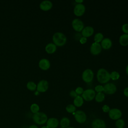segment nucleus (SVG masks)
<instances>
[{
  "label": "nucleus",
  "instance_id": "38",
  "mask_svg": "<svg viewBox=\"0 0 128 128\" xmlns=\"http://www.w3.org/2000/svg\"><path fill=\"white\" fill-rule=\"evenodd\" d=\"M76 2H77V4H82V2H83V0H76L75 1Z\"/></svg>",
  "mask_w": 128,
  "mask_h": 128
},
{
  "label": "nucleus",
  "instance_id": "30",
  "mask_svg": "<svg viewBox=\"0 0 128 128\" xmlns=\"http://www.w3.org/2000/svg\"><path fill=\"white\" fill-rule=\"evenodd\" d=\"M94 90H95L94 91L97 92L98 93L102 92H104V86L100 84L97 85L95 86Z\"/></svg>",
  "mask_w": 128,
  "mask_h": 128
},
{
  "label": "nucleus",
  "instance_id": "35",
  "mask_svg": "<svg viewBox=\"0 0 128 128\" xmlns=\"http://www.w3.org/2000/svg\"><path fill=\"white\" fill-rule=\"evenodd\" d=\"M70 96L71 97L73 98H75L76 96H77L78 95L77 94L75 90H72L70 93Z\"/></svg>",
  "mask_w": 128,
  "mask_h": 128
},
{
  "label": "nucleus",
  "instance_id": "8",
  "mask_svg": "<svg viewBox=\"0 0 128 128\" xmlns=\"http://www.w3.org/2000/svg\"><path fill=\"white\" fill-rule=\"evenodd\" d=\"M109 117L113 120H118L122 116V112L118 108H114L110 109L108 112Z\"/></svg>",
  "mask_w": 128,
  "mask_h": 128
},
{
  "label": "nucleus",
  "instance_id": "20",
  "mask_svg": "<svg viewBox=\"0 0 128 128\" xmlns=\"http://www.w3.org/2000/svg\"><path fill=\"white\" fill-rule=\"evenodd\" d=\"M119 42L121 46H126L128 45V34H123L121 35L119 38Z\"/></svg>",
  "mask_w": 128,
  "mask_h": 128
},
{
  "label": "nucleus",
  "instance_id": "40",
  "mask_svg": "<svg viewBox=\"0 0 128 128\" xmlns=\"http://www.w3.org/2000/svg\"><path fill=\"white\" fill-rule=\"evenodd\" d=\"M41 128H48V127H47L46 126H43Z\"/></svg>",
  "mask_w": 128,
  "mask_h": 128
},
{
  "label": "nucleus",
  "instance_id": "41",
  "mask_svg": "<svg viewBox=\"0 0 128 128\" xmlns=\"http://www.w3.org/2000/svg\"><path fill=\"white\" fill-rule=\"evenodd\" d=\"M66 128H73V127H68Z\"/></svg>",
  "mask_w": 128,
  "mask_h": 128
},
{
  "label": "nucleus",
  "instance_id": "16",
  "mask_svg": "<svg viewBox=\"0 0 128 128\" xmlns=\"http://www.w3.org/2000/svg\"><path fill=\"white\" fill-rule=\"evenodd\" d=\"M52 7V3L48 0H44L40 4V8L44 11H48Z\"/></svg>",
  "mask_w": 128,
  "mask_h": 128
},
{
  "label": "nucleus",
  "instance_id": "36",
  "mask_svg": "<svg viewBox=\"0 0 128 128\" xmlns=\"http://www.w3.org/2000/svg\"><path fill=\"white\" fill-rule=\"evenodd\" d=\"M124 94L126 96L128 97V87L124 88Z\"/></svg>",
  "mask_w": 128,
  "mask_h": 128
},
{
  "label": "nucleus",
  "instance_id": "22",
  "mask_svg": "<svg viewBox=\"0 0 128 128\" xmlns=\"http://www.w3.org/2000/svg\"><path fill=\"white\" fill-rule=\"evenodd\" d=\"M70 124V120L68 118L66 117H64L62 118L60 122V125L61 128H66L68 127Z\"/></svg>",
  "mask_w": 128,
  "mask_h": 128
},
{
  "label": "nucleus",
  "instance_id": "7",
  "mask_svg": "<svg viewBox=\"0 0 128 128\" xmlns=\"http://www.w3.org/2000/svg\"><path fill=\"white\" fill-rule=\"evenodd\" d=\"M72 25L73 29L77 32H82L84 28V22L78 18H74L73 20Z\"/></svg>",
  "mask_w": 128,
  "mask_h": 128
},
{
  "label": "nucleus",
  "instance_id": "32",
  "mask_svg": "<svg viewBox=\"0 0 128 128\" xmlns=\"http://www.w3.org/2000/svg\"><path fill=\"white\" fill-rule=\"evenodd\" d=\"M84 90L83 88H82V87H80V86H78L76 88V90H75V92H76L78 96H80V94H82L83 92H84Z\"/></svg>",
  "mask_w": 128,
  "mask_h": 128
},
{
  "label": "nucleus",
  "instance_id": "42",
  "mask_svg": "<svg viewBox=\"0 0 128 128\" xmlns=\"http://www.w3.org/2000/svg\"></svg>",
  "mask_w": 128,
  "mask_h": 128
},
{
  "label": "nucleus",
  "instance_id": "33",
  "mask_svg": "<svg viewBox=\"0 0 128 128\" xmlns=\"http://www.w3.org/2000/svg\"><path fill=\"white\" fill-rule=\"evenodd\" d=\"M102 110L104 112H108L110 109L108 106L106 104H104L102 107Z\"/></svg>",
  "mask_w": 128,
  "mask_h": 128
},
{
  "label": "nucleus",
  "instance_id": "28",
  "mask_svg": "<svg viewBox=\"0 0 128 128\" xmlns=\"http://www.w3.org/2000/svg\"><path fill=\"white\" fill-rule=\"evenodd\" d=\"M66 110L67 112H68V113H74L76 112V106L72 104H68L66 108Z\"/></svg>",
  "mask_w": 128,
  "mask_h": 128
},
{
  "label": "nucleus",
  "instance_id": "29",
  "mask_svg": "<svg viewBox=\"0 0 128 128\" xmlns=\"http://www.w3.org/2000/svg\"><path fill=\"white\" fill-rule=\"evenodd\" d=\"M115 124L117 128H124L125 125V122L122 119L120 118L116 121Z\"/></svg>",
  "mask_w": 128,
  "mask_h": 128
},
{
  "label": "nucleus",
  "instance_id": "39",
  "mask_svg": "<svg viewBox=\"0 0 128 128\" xmlns=\"http://www.w3.org/2000/svg\"><path fill=\"white\" fill-rule=\"evenodd\" d=\"M126 74L128 75V64L127 65V66H126Z\"/></svg>",
  "mask_w": 128,
  "mask_h": 128
},
{
  "label": "nucleus",
  "instance_id": "5",
  "mask_svg": "<svg viewBox=\"0 0 128 128\" xmlns=\"http://www.w3.org/2000/svg\"><path fill=\"white\" fill-rule=\"evenodd\" d=\"M96 96V92L92 89H87L84 91L82 94V98L87 102H90L94 99Z\"/></svg>",
  "mask_w": 128,
  "mask_h": 128
},
{
  "label": "nucleus",
  "instance_id": "11",
  "mask_svg": "<svg viewBox=\"0 0 128 128\" xmlns=\"http://www.w3.org/2000/svg\"><path fill=\"white\" fill-rule=\"evenodd\" d=\"M48 88V83L47 80H42L36 85V90L39 92H44Z\"/></svg>",
  "mask_w": 128,
  "mask_h": 128
},
{
  "label": "nucleus",
  "instance_id": "19",
  "mask_svg": "<svg viewBox=\"0 0 128 128\" xmlns=\"http://www.w3.org/2000/svg\"><path fill=\"white\" fill-rule=\"evenodd\" d=\"M45 50L48 54H54L56 50V46L54 43H49L46 45Z\"/></svg>",
  "mask_w": 128,
  "mask_h": 128
},
{
  "label": "nucleus",
  "instance_id": "37",
  "mask_svg": "<svg viewBox=\"0 0 128 128\" xmlns=\"http://www.w3.org/2000/svg\"><path fill=\"white\" fill-rule=\"evenodd\" d=\"M28 128H38L36 125H32V126H30Z\"/></svg>",
  "mask_w": 128,
  "mask_h": 128
},
{
  "label": "nucleus",
  "instance_id": "1",
  "mask_svg": "<svg viewBox=\"0 0 128 128\" xmlns=\"http://www.w3.org/2000/svg\"><path fill=\"white\" fill-rule=\"evenodd\" d=\"M98 81L100 84H106L110 79V74L104 68H100L96 74Z\"/></svg>",
  "mask_w": 128,
  "mask_h": 128
},
{
  "label": "nucleus",
  "instance_id": "23",
  "mask_svg": "<svg viewBox=\"0 0 128 128\" xmlns=\"http://www.w3.org/2000/svg\"><path fill=\"white\" fill-rule=\"evenodd\" d=\"M94 98L96 102H101L104 100L105 94L103 92L98 93L96 94Z\"/></svg>",
  "mask_w": 128,
  "mask_h": 128
},
{
  "label": "nucleus",
  "instance_id": "15",
  "mask_svg": "<svg viewBox=\"0 0 128 128\" xmlns=\"http://www.w3.org/2000/svg\"><path fill=\"white\" fill-rule=\"evenodd\" d=\"M94 32V29L92 26H87L84 28L82 31V36L86 38L91 36Z\"/></svg>",
  "mask_w": 128,
  "mask_h": 128
},
{
  "label": "nucleus",
  "instance_id": "14",
  "mask_svg": "<svg viewBox=\"0 0 128 128\" xmlns=\"http://www.w3.org/2000/svg\"><path fill=\"white\" fill-rule=\"evenodd\" d=\"M92 128H106V124L104 120L101 119H96L92 122Z\"/></svg>",
  "mask_w": 128,
  "mask_h": 128
},
{
  "label": "nucleus",
  "instance_id": "25",
  "mask_svg": "<svg viewBox=\"0 0 128 128\" xmlns=\"http://www.w3.org/2000/svg\"><path fill=\"white\" fill-rule=\"evenodd\" d=\"M26 88L30 91H34L36 89V85L33 82H28L26 84Z\"/></svg>",
  "mask_w": 128,
  "mask_h": 128
},
{
  "label": "nucleus",
  "instance_id": "18",
  "mask_svg": "<svg viewBox=\"0 0 128 128\" xmlns=\"http://www.w3.org/2000/svg\"><path fill=\"white\" fill-rule=\"evenodd\" d=\"M101 46L104 50H108L112 46V42L109 38H104L101 42Z\"/></svg>",
  "mask_w": 128,
  "mask_h": 128
},
{
  "label": "nucleus",
  "instance_id": "26",
  "mask_svg": "<svg viewBox=\"0 0 128 128\" xmlns=\"http://www.w3.org/2000/svg\"><path fill=\"white\" fill-rule=\"evenodd\" d=\"M120 74L116 71H113L110 74V78L113 80H116L120 78Z\"/></svg>",
  "mask_w": 128,
  "mask_h": 128
},
{
  "label": "nucleus",
  "instance_id": "21",
  "mask_svg": "<svg viewBox=\"0 0 128 128\" xmlns=\"http://www.w3.org/2000/svg\"><path fill=\"white\" fill-rule=\"evenodd\" d=\"M84 104V99L82 96H78L74 100V105L76 107H80Z\"/></svg>",
  "mask_w": 128,
  "mask_h": 128
},
{
  "label": "nucleus",
  "instance_id": "34",
  "mask_svg": "<svg viewBox=\"0 0 128 128\" xmlns=\"http://www.w3.org/2000/svg\"><path fill=\"white\" fill-rule=\"evenodd\" d=\"M86 42H87V38H85V37L82 36L80 39V42L82 44H84L85 43H86Z\"/></svg>",
  "mask_w": 128,
  "mask_h": 128
},
{
  "label": "nucleus",
  "instance_id": "24",
  "mask_svg": "<svg viewBox=\"0 0 128 128\" xmlns=\"http://www.w3.org/2000/svg\"><path fill=\"white\" fill-rule=\"evenodd\" d=\"M104 39V36L100 32L96 33L94 36V40L95 42L100 43Z\"/></svg>",
  "mask_w": 128,
  "mask_h": 128
},
{
  "label": "nucleus",
  "instance_id": "27",
  "mask_svg": "<svg viewBox=\"0 0 128 128\" xmlns=\"http://www.w3.org/2000/svg\"><path fill=\"white\" fill-rule=\"evenodd\" d=\"M30 110H31V112L34 114H36L37 112H39L40 110V107L38 106V105L36 104H32L30 107Z\"/></svg>",
  "mask_w": 128,
  "mask_h": 128
},
{
  "label": "nucleus",
  "instance_id": "31",
  "mask_svg": "<svg viewBox=\"0 0 128 128\" xmlns=\"http://www.w3.org/2000/svg\"><path fill=\"white\" fill-rule=\"evenodd\" d=\"M122 30L124 34H128V24H124L122 26Z\"/></svg>",
  "mask_w": 128,
  "mask_h": 128
},
{
  "label": "nucleus",
  "instance_id": "3",
  "mask_svg": "<svg viewBox=\"0 0 128 128\" xmlns=\"http://www.w3.org/2000/svg\"><path fill=\"white\" fill-rule=\"evenodd\" d=\"M32 118L34 122L38 124H43L46 122L48 120V117L46 114L40 112L34 114Z\"/></svg>",
  "mask_w": 128,
  "mask_h": 128
},
{
  "label": "nucleus",
  "instance_id": "6",
  "mask_svg": "<svg viewBox=\"0 0 128 128\" xmlns=\"http://www.w3.org/2000/svg\"><path fill=\"white\" fill-rule=\"evenodd\" d=\"M73 114L74 115L75 120L78 123H84L86 120V115L84 111L78 110L74 112Z\"/></svg>",
  "mask_w": 128,
  "mask_h": 128
},
{
  "label": "nucleus",
  "instance_id": "9",
  "mask_svg": "<svg viewBox=\"0 0 128 128\" xmlns=\"http://www.w3.org/2000/svg\"><path fill=\"white\" fill-rule=\"evenodd\" d=\"M86 11V7L82 4H77L74 9V13L76 16H82Z\"/></svg>",
  "mask_w": 128,
  "mask_h": 128
},
{
  "label": "nucleus",
  "instance_id": "10",
  "mask_svg": "<svg viewBox=\"0 0 128 128\" xmlns=\"http://www.w3.org/2000/svg\"><path fill=\"white\" fill-rule=\"evenodd\" d=\"M116 86L112 83H106L104 86V92L108 94H112L116 91Z\"/></svg>",
  "mask_w": 128,
  "mask_h": 128
},
{
  "label": "nucleus",
  "instance_id": "2",
  "mask_svg": "<svg viewBox=\"0 0 128 128\" xmlns=\"http://www.w3.org/2000/svg\"><path fill=\"white\" fill-rule=\"evenodd\" d=\"M52 41L56 46H62L66 42V37L61 32H56L52 36Z\"/></svg>",
  "mask_w": 128,
  "mask_h": 128
},
{
  "label": "nucleus",
  "instance_id": "13",
  "mask_svg": "<svg viewBox=\"0 0 128 128\" xmlns=\"http://www.w3.org/2000/svg\"><path fill=\"white\" fill-rule=\"evenodd\" d=\"M50 66V61L46 58H42L38 62L39 68L44 70H46L49 69Z\"/></svg>",
  "mask_w": 128,
  "mask_h": 128
},
{
  "label": "nucleus",
  "instance_id": "17",
  "mask_svg": "<svg viewBox=\"0 0 128 128\" xmlns=\"http://www.w3.org/2000/svg\"><path fill=\"white\" fill-rule=\"evenodd\" d=\"M59 124V122L56 118H51L48 119L46 122V126L48 128H56Z\"/></svg>",
  "mask_w": 128,
  "mask_h": 128
},
{
  "label": "nucleus",
  "instance_id": "4",
  "mask_svg": "<svg viewBox=\"0 0 128 128\" xmlns=\"http://www.w3.org/2000/svg\"><path fill=\"white\" fill-rule=\"evenodd\" d=\"M94 76V74L92 70L88 68L85 70L82 76V80L86 83H90L93 80Z\"/></svg>",
  "mask_w": 128,
  "mask_h": 128
},
{
  "label": "nucleus",
  "instance_id": "12",
  "mask_svg": "<svg viewBox=\"0 0 128 128\" xmlns=\"http://www.w3.org/2000/svg\"><path fill=\"white\" fill-rule=\"evenodd\" d=\"M102 50V48L100 43L94 42L92 44L90 47V53L96 56L99 54Z\"/></svg>",
  "mask_w": 128,
  "mask_h": 128
}]
</instances>
